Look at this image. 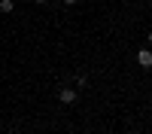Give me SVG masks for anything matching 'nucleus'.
<instances>
[{
    "instance_id": "obj_3",
    "label": "nucleus",
    "mask_w": 152,
    "mask_h": 134,
    "mask_svg": "<svg viewBox=\"0 0 152 134\" xmlns=\"http://www.w3.org/2000/svg\"><path fill=\"white\" fill-rule=\"evenodd\" d=\"M12 9H15L12 0H0V12H3V15H6V12H12Z\"/></svg>"
},
{
    "instance_id": "obj_4",
    "label": "nucleus",
    "mask_w": 152,
    "mask_h": 134,
    "mask_svg": "<svg viewBox=\"0 0 152 134\" xmlns=\"http://www.w3.org/2000/svg\"><path fill=\"white\" fill-rule=\"evenodd\" d=\"M34 3H49V0H34Z\"/></svg>"
},
{
    "instance_id": "obj_5",
    "label": "nucleus",
    "mask_w": 152,
    "mask_h": 134,
    "mask_svg": "<svg viewBox=\"0 0 152 134\" xmlns=\"http://www.w3.org/2000/svg\"><path fill=\"white\" fill-rule=\"evenodd\" d=\"M64 3H67V6H70V3H76V0H64Z\"/></svg>"
},
{
    "instance_id": "obj_6",
    "label": "nucleus",
    "mask_w": 152,
    "mask_h": 134,
    "mask_svg": "<svg viewBox=\"0 0 152 134\" xmlns=\"http://www.w3.org/2000/svg\"><path fill=\"white\" fill-rule=\"evenodd\" d=\"M149 43H152V31H149Z\"/></svg>"
},
{
    "instance_id": "obj_1",
    "label": "nucleus",
    "mask_w": 152,
    "mask_h": 134,
    "mask_svg": "<svg viewBox=\"0 0 152 134\" xmlns=\"http://www.w3.org/2000/svg\"><path fill=\"white\" fill-rule=\"evenodd\" d=\"M58 101H61V104H76V92H73V89H61V92H58Z\"/></svg>"
},
{
    "instance_id": "obj_7",
    "label": "nucleus",
    "mask_w": 152,
    "mask_h": 134,
    "mask_svg": "<svg viewBox=\"0 0 152 134\" xmlns=\"http://www.w3.org/2000/svg\"><path fill=\"white\" fill-rule=\"evenodd\" d=\"M149 3H152V0H149Z\"/></svg>"
},
{
    "instance_id": "obj_2",
    "label": "nucleus",
    "mask_w": 152,
    "mask_h": 134,
    "mask_svg": "<svg viewBox=\"0 0 152 134\" xmlns=\"http://www.w3.org/2000/svg\"><path fill=\"white\" fill-rule=\"evenodd\" d=\"M137 61H140V67H152V52L149 49H140V52H137Z\"/></svg>"
}]
</instances>
